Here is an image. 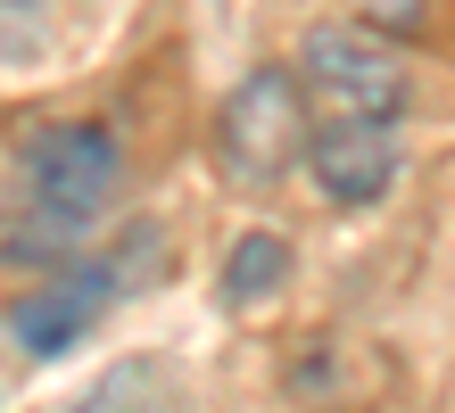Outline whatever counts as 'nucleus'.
Listing matches in <instances>:
<instances>
[{"label":"nucleus","mask_w":455,"mask_h":413,"mask_svg":"<svg viewBox=\"0 0 455 413\" xmlns=\"http://www.w3.org/2000/svg\"><path fill=\"white\" fill-rule=\"evenodd\" d=\"M17 182H25L34 224L75 240L124 190V141L108 124H92V116H42V124L17 132Z\"/></svg>","instance_id":"f257e3e1"},{"label":"nucleus","mask_w":455,"mask_h":413,"mask_svg":"<svg viewBox=\"0 0 455 413\" xmlns=\"http://www.w3.org/2000/svg\"><path fill=\"white\" fill-rule=\"evenodd\" d=\"M141 273H157V224H132L116 248H100V257H67L59 273H42V290L9 298L0 322H9V339L25 355H67L124 290H141Z\"/></svg>","instance_id":"f03ea898"},{"label":"nucleus","mask_w":455,"mask_h":413,"mask_svg":"<svg viewBox=\"0 0 455 413\" xmlns=\"http://www.w3.org/2000/svg\"><path fill=\"white\" fill-rule=\"evenodd\" d=\"M307 83L299 67H257V75H240L224 107H216V165L240 182V190H265V182H282V174H299L307 165Z\"/></svg>","instance_id":"7ed1b4c3"},{"label":"nucleus","mask_w":455,"mask_h":413,"mask_svg":"<svg viewBox=\"0 0 455 413\" xmlns=\"http://www.w3.org/2000/svg\"><path fill=\"white\" fill-rule=\"evenodd\" d=\"M299 83L307 99H323V116H406V59L389 34H372L356 17L307 25L299 42Z\"/></svg>","instance_id":"20e7f679"},{"label":"nucleus","mask_w":455,"mask_h":413,"mask_svg":"<svg viewBox=\"0 0 455 413\" xmlns=\"http://www.w3.org/2000/svg\"><path fill=\"white\" fill-rule=\"evenodd\" d=\"M307 174L331 207H381L397 190V124L389 116H315Z\"/></svg>","instance_id":"39448f33"},{"label":"nucleus","mask_w":455,"mask_h":413,"mask_svg":"<svg viewBox=\"0 0 455 413\" xmlns=\"http://www.w3.org/2000/svg\"><path fill=\"white\" fill-rule=\"evenodd\" d=\"M282 282H290V240L282 232H240L224 273H216V298L224 306H265V298H282Z\"/></svg>","instance_id":"423d86ee"},{"label":"nucleus","mask_w":455,"mask_h":413,"mask_svg":"<svg viewBox=\"0 0 455 413\" xmlns=\"http://www.w3.org/2000/svg\"><path fill=\"white\" fill-rule=\"evenodd\" d=\"M347 372H356V355H347L339 339H315L290 355V397L315 405V413H347L356 405V389H347Z\"/></svg>","instance_id":"0eeeda50"},{"label":"nucleus","mask_w":455,"mask_h":413,"mask_svg":"<svg viewBox=\"0 0 455 413\" xmlns=\"http://www.w3.org/2000/svg\"><path fill=\"white\" fill-rule=\"evenodd\" d=\"M431 9H439V0H347V17L372 25V34H389V42L422 34V25H431Z\"/></svg>","instance_id":"6e6552de"},{"label":"nucleus","mask_w":455,"mask_h":413,"mask_svg":"<svg viewBox=\"0 0 455 413\" xmlns=\"http://www.w3.org/2000/svg\"><path fill=\"white\" fill-rule=\"evenodd\" d=\"M25 9H34V0H25Z\"/></svg>","instance_id":"1a4fd4ad"}]
</instances>
